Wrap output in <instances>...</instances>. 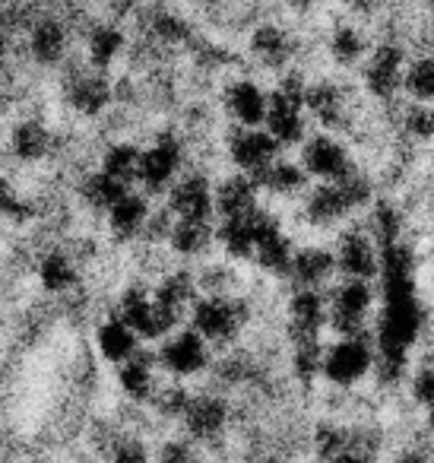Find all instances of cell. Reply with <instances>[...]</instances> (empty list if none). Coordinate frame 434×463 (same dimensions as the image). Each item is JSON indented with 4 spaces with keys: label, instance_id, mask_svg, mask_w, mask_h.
Returning a JSON list of instances; mask_svg holds the SVG:
<instances>
[{
    "label": "cell",
    "instance_id": "obj_15",
    "mask_svg": "<svg viewBox=\"0 0 434 463\" xmlns=\"http://www.w3.org/2000/svg\"><path fill=\"white\" fill-rule=\"evenodd\" d=\"M168 210L175 219H212L216 216V203H212V181L200 172L181 175L172 187H168Z\"/></svg>",
    "mask_w": 434,
    "mask_h": 463
},
{
    "label": "cell",
    "instance_id": "obj_20",
    "mask_svg": "<svg viewBox=\"0 0 434 463\" xmlns=\"http://www.w3.org/2000/svg\"><path fill=\"white\" fill-rule=\"evenodd\" d=\"M67 102L73 111H80L83 118H99L111 102H115V86L108 83L105 71H86L77 73L73 83L67 86Z\"/></svg>",
    "mask_w": 434,
    "mask_h": 463
},
{
    "label": "cell",
    "instance_id": "obj_34",
    "mask_svg": "<svg viewBox=\"0 0 434 463\" xmlns=\"http://www.w3.org/2000/svg\"><path fill=\"white\" fill-rule=\"evenodd\" d=\"M324 355H326L324 336H317V340H295L292 355H288L292 374L301 381V384H314V381H320V374H324Z\"/></svg>",
    "mask_w": 434,
    "mask_h": 463
},
{
    "label": "cell",
    "instance_id": "obj_16",
    "mask_svg": "<svg viewBox=\"0 0 434 463\" xmlns=\"http://www.w3.org/2000/svg\"><path fill=\"white\" fill-rule=\"evenodd\" d=\"M212 203H216V216L222 219H244L260 206V187L250 175L238 172L212 184Z\"/></svg>",
    "mask_w": 434,
    "mask_h": 463
},
{
    "label": "cell",
    "instance_id": "obj_40",
    "mask_svg": "<svg viewBox=\"0 0 434 463\" xmlns=\"http://www.w3.org/2000/svg\"><path fill=\"white\" fill-rule=\"evenodd\" d=\"M402 86H406L409 96L419 99V102L434 99V61H428V58L415 61V64L402 73Z\"/></svg>",
    "mask_w": 434,
    "mask_h": 463
},
{
    "label": "cell",
    "instance_id": "obj_26",
    "mask_svg": "<svg viewBox=\"0 0 434 463\" xmlns=\"http://www.w3.org/2000/svg\"><path fill=\"white\" fill-rule=\"evenodd\" d=\"M153 292L162 305H168V308L184 317L191 311V305L200 298V277L193 270H187V267H175V270L162 273V279L153 286Z\"/></svg>",
    "mask_w": 434,
    "mask_h": 463
},
{
    "label": "cell",
    "instance_id": "obj_29",
    "mask_svg": "<svg viewBox=\"0 0 434 463\" xmlns=\"http://www.w3.org/2000/svg\"><path fill=\"white\" fill-rule=\"evenodd\" d=\"M257 187L267 194H273V197H298V194H305L307 187V172L301 168V162H292V159H276L273 165L267 168L263 175H257Z\"/></svg>",
    "mask_w": 434,
    "mask_h": 463
},
{
    "label": "cell",
    "instance_id": "obj_1",
    "mask_svg": "<svg viewBox=\"0 0 434 463\" xmlns=\"http://www.w3.org/2000/svg\"><path fill=\"white\" fill-rule=\"evenodd\" d=\"M115 315L124 317L130 327L140 334V340H165L168 334L178 330L181 315L172 311L168 305H162L156 298V292L146 283H130L121 289L115 302Z\"/></svg>",
    "mask_w": 434,
    "mask_h": 463
},
{
    "label": "cell",
    "instance_id": "obj_18",
    "mask_svg": "<svg viewBox=\"0 0 434 463\" xmlns=\"http://www.w3.org/2000/svg\"><path fill=\"white\" fill-rule=\"evenodd\" d=\"M222 105H225V115L235 121V128H263L269 96L254 80H235V83L225 86Z\"/></svg>",
    "mask_w": 434,
    "mask_h": 463
},
{
    "label": "cell",
    "instance_id": "obj_47",
    "mask_svg": "<svg viewBox=\"0 0 434 463\" xmlns=\"http://www.w3.org/2000/svg\"><path fill=\"white\" fill-rule=\"evenodd\" d=\"M286 4L295 10V14H311V10L317 7L320 0H286Z\"/></svg>",
    "mask_w": 434,
    "mask_h": 463
},
{
    "label": "cell",
    "instance_id": "obj_24",
    "mask_svg": "<svg viewBox=\"0 0 434 463\" xmlns=\"http://www.w3.org/2000/svg\"><path fill=\"white\" fill-rule=\"evenodd\" d=\"M165 245L175 258L200 260L216 245V225H212V219H175Z\"/></svg>",
    "mask_w": 434,
    "mask_h": 463
},
{
    "label": "cell",
    "instance_id": "obj_30",
    "mask_svg": "<svg viewBox=\"0 0 434 463\" xmlns=\"http://www.w3.org/2000/svg\"><path fill=\"white\" fill-rule=\"evenodd\" d=\"M52 130L42 121L29 118V121H20L14 130H10V153L20 162H42L48 153H52Z\"/></svg>",
    "mask_w": 434,
    "mask_h": 463
},
{
    "label": "cell",
    "instance_id": "obj_8",
    "mask_svg": "<svg viewBox=\"0 0 434 463\" xmlns=\"http://www.w3.org/2000/svg\"><path fill=\"white\" fill-rule=\"evenodd\" d=\"M229 419H231V406L222 393H212V391H203V393H191V403L184 410V435L197 444H212L225 435L229 429Z\"/></svg>",
    "mask_w": 434,
    "mask_h": 463
},
{
    "label": "cell",
    "instance_id": "obj_7",
    "mask_svg": "<svg viewBox=\"0 0 434 463\" xmlns=\"http://www.w3.org/2000/svg\"><path fill=\"white\" fill-rule=\"evenodd\" d=\"M273 229H282L279 216L263 206H257L250 216L244 219H222L216 225V241L222 245V251L229 254L231 260H254L257 241Z\"/></svg>",
    "mask_w": 434,
    "mask_h": 463
},
{
    "label": "cell",
    "instance_id": "obj_46",
    "mask_svg": "<svg viewBox=\"0 0 434 463\" xmlns=\"http://www.w3.org/2000/svg\"><path fill=\"white\" fill-rule=\"evenodd\" d=\"M326 463H371L368 457H362V454H355V450H343V454H336L333 460H326Z\"/></svg>",
    "mask_w": 434,
    "mask_h": 463
},
{
    "label": "cell",
    "instance_id": "obj_27",
    "mask_svg": "<svg viewBox=\"0 0 434 463\" xmlns=\"http://www.w3.org/2000/svg\"><path fill=\"white\" fill-rule=\"evenodd\" d=\"M305 111H311L324 128H339L345 121V92L333 80H317L307 86L305 96Z\"/></svg>",
    "mask_w": 434,
    "mask_h": 463
},
{
    "label": "cell",
    "instance_id": "obj_5",
    "mask_svg": "<svg viewBox=\"0 0 434 463\" xmlns=\"http://www.w3.org/2000/svg\"><path fill=\"white\" fill-rule=\"evenodd\" d=\"M156 359H159L162 374L168 378H193V374H203L212 365V346L197 334L193 327L175 330L156 349Z\"/></svg>",
    "mask_w": 434,
    "mask_h": 463
},
{
    "label": "cell",
    "instance_id": "obj_42",
    "mask_svg": "<svg viewBox=\"0 0 434 463\" xmlns=\"http://www.w3.org/2000/svg\"><path fill=\"white\" fill-rule=\"evenodd\" d=\"M33 203L10 184L7 178H0V219H14V222H26L33 216Z\"/></svg>",
    "mask_w": 434,
    "mask_h": 463
},
{
    "label": "cell",
    "instance_id": "obj_37",
    "mask_svg": "<svg viewBox=\"0 0 434 463\" xmlns=\"http://www.w3.org/2000/svg\"><path fill=\"white\" fill-rule=\"evenodd\" d=\"M187 403H191V391H187L178 378H172V381H165V384L156 387L153 400H149L146 406L159 419H165V422H181V419H184Z\"/></svg>",
    "mask_w": 434,
    "mask_h": 463
},
{
    "label": "cell",
    "instance_id": "obj_38",
    "mask_svg": "<svg viewBox=\"0 0 434 463\" xmlns=\"http://www.w3.org/2000/svg\"><path fill=\"white\" fill-rule=\"evenodd\" d=\"M345 448H349V429H345V425L333 422V419H320V422L314 425L311 450H314V457H317L320 463L333 460V457L343 454Z\"/></svg>",
    "mask_w": 434,
    "mask_h": 463
},
{
    "label": "cell",
    "instance_id": "obj_9",
    "mask_svg": "<svg viewBox=\"0 0 434 463\" xmlns=\"http://www.w3.org/2000/svg\"><path fill=\"white\" fill-rule=\"evenodd\" d=\"M330 327V305L324 289H295L286 302V334L288 343L317 340Z\"/></svg>",
    "mask_w": 434,
    "mask_h": 463
},
{
    "label": "cell",
    "instance_id": "obj_32",
    "mask_svg": "<svg viewBox=\"0 0 434 463\" xmlns=\"http://www.w3.org/2000/svg\"><path fill=\"white\" fill-rule=\"evenodd\" d=\"M127 191H130L127 184H121L118 178L105 175L102 168L92 172V175H86V178L80 181V197H83V203L96 213H108Z\"/></svg>",
    "mask_w": 434,
    "mask_h": 463
},
{
    "label": "cell",
    "instance_id": "obj_23",
    "mask_svg": "<svg viewBox=\"0 0 434 463\" xmlns=\"http://www.w3.org/2000/svg\"><path fill=\"white\" fill-rule=\"evenodd\" d=\"M77 254L64 251V248H54V251L42 254L39 267V286L48 292V296H71L73 289H80V279H83V270H80Z\"/></svg>",
    "mask_w": 434,
    "mask_h": 463
},
{
    "label": "cell",
    "instance_id": "obj_39",
    "mask_svg": "<svg viewBox=\"0 0 434 463\" xmlns=\"http://www.w3.org/2000/svg\"><path fill=\"white\" fill-rule=\"evenodd\" d=\"M326 48H330V58L339 67H355L364 58V48L368 45H364V35L355 26H336Z\"/></svg>",
    "mask_w": 434,
    "mask_h": 463
},
{
    "label": "cell",
    "instance_id": "obj_44",
    "mask_svg": "<svg viewBox=\"0 0 434 463\" xmlns=\"http://www.w3.org/2000/svg\"><path fill=\"white\" fill-rule=\"evenodd\" d=\"M406 130L412 137H421V140H425V137H431L434 134V111L428 109V105H419V109H412L406 115Z\"/></svg>",
    "mask_w": 434,
    "mask_h": 463
},
{
    "label": "cell",
    "instance_id": "obj_11",
    "mask_svg": "<svg viewBox=\"0 0 434 463\" xmlns=\"http://www.w3.org/2000/svg\"><path fill=\"white\" fill-rule=\"evenodd\" d=\"M279 143L269 134L267 128H235L229 137V159L238 172L250 175H263L276 159H279Z\"/></svg>",
    "mask_w": 434,
    "mask_h": 463
},
{
    "label": "cell",
    "instance_id": "obj_21",
    "mask_svg": "<svg viewBox=\"0 0 434 463\" xmlns=\"http://www.w3.org/2000/svg\"><path fill=\"white\" fill-rule=\"evenodd\" d=\"M333 277H336L333 248H320V245L295 248L292 273H288L295 289H324V286H330Z\"/></svg>",
    "mask_w": 434,
    "mask_h": 463
},
{
    "label": "cell",
    "instance_id": "obj_22",
    "mask_svg": "<svg viewBox=\"0 0 434 463\" xmlns=\"http://www.w3.org/2000/svg\"><path fill=\"white\" fill-rule=\"evenodd\" d=\"M364 90L374 99H390L402 86V52L393 45H381L371 52L362 71Z\"/></svg>",
    "mask_w": 434,
    "mask_h": 463
},
{
    "label": "cell",
    "instance_id": "obj_12",
    "mask_svg": "<svg viewBox=\"0 0 434 463\" xmlns=\"http://www.w3.org/2000/svg\"><path fill=\"white\" fill-rule=\"evenodd\" d=\"M298 162L307 172V178H317V181H339L355 168L349 149H345L333 134L307 137V140L301 143Z\"/></svg>",
    "mask_w": 434,
    "mask_h": 463
},
{
    "label": "cell",
    "instance_id": "obj_48",
    "mask_svg": "<svg viewBox=\"0 0 434 463\" xmlns=\"http://www.w3.org/2000/svg\"><path fill=\"white\" fill-rule=\"evenodd\" d=\"M336 4H345V7H352V4H358V0H336Z\"/></svg>",
    "mask_w": 434,
    "mask_h": 463
},
{
    "label": "cell",
    "instance_id": "obj_41",
    "mask_svg": "<svg viewBox=\"0 0 434 463\" xmlns=\"http://www.w3.org/2000/svg\"><path fill=\"white\" fill-rule=\"evenodd\" d=\"M108 463H153V450L137 435H121L111 441Z\"/></svg>",
    "mask_w": 434,
    "mask_h": 463
},
{
    "label": "cell",
    "instance_id": "obj_49",
    "mask_svg": "<svg viewBox=\"0 0 434 463\" xmlns=\"http://www.w3.org/2000/svg\"><path fill=\"white\" fill-rule=\"evenodd\" d=\"M0 52H4V35H0Z\"/></svg>",
    "mask_w": 434,
    "mask_h": 463
},
{
    "label": "cell",
    "instance_id": "obj_35",
    "mask_svg": "<svg viewBox=\"0 0 434 463\" xmlns=\"http://www.w3.org/2000/svg\"><path fill=\"white\" fill-rule=\"evenodd\" d=\"M29 52H33V58L39 61V64H45V67L58 64V61L64 58V52H67L64 26H61V23H54V20L39 23V26L33 29V39H29Z\"/></svg>",
    "mask_w": 434,
    "mask_h": 463
},
{
    "label": "cell",
    "instance_id": "obj_10",
    "mask_svg": "<svg viewBox=\"0 0 434 463\" xmlns=\"http://www.w3.org/2000/svg\"><path fill=\"white\" fill-rule=\"evenodd\" d=\"M336 273L343 279H374L381 270V245L368 235V229L343 232L333 245Z\"/></svg>",
    "mask_w": 434,
    "mask_h": 463
},
{
    "label": "cell",
    "instance_id": "obj_6",
    "mask_svg": "<svg viewBox=\"0 0 434 463\" xmlns=\"http://www.w3.org/2000/svg\"><path fill=\"white\" fill-rule=\"evenodd\" d=\"M181 165H184V149L175 134H159L140 156V181L146 194H168V187L181 178Z\"/></svg>",
    "mask_w": 434,
    "mask_h": 463
},
{
    "label": "cell",
    "instance_id": "obj_3",
    "mask_svg": "<svg viewBox=\"0 0 434 463\" xmlns=\"http://www.w3.org/2000/svg\"><path fill=\"white\" fill-rule=\"evenodd\" d=\"M371 368H374V343L368 340V334L339 336V340L326 343L320 381H326L336 391H352V387L368 378Z\"/></svg>",
    "mask_w": 434,
    "mask_h": 463
},
{
    "label": "cell",
    "instance_id": "obj_14",
    "mask_svg": "<svg viewBox=\"0 0 434 463\" xmlns=\"http://www.w3.org/2000/svg\"><path fill=\"white\" fill-rule=\"evenodd\" d=\"M162 368H159V359H156L153 349H137L127 362L115 365V378H118V391L137 406H146L153 400L156 387L162 384L159 381Z\"/></svg>",
    "mask_w": 434,
    "mask_h": 463
},
{
    "label": "cell",
    "instance_id": "obj_13",
    "mask_svg": "<svg viewBox=\"0 0 434 463\" xmlns=\"http://www.w3.org/2000/svg\"><path fill=\"white\" fill-rule=\"evenodd\" d=\"M355 213L349 194L343 191L339 181H317L314 187L305 191V206H301V216L314 229H333L343 219H349Z\"/></svg>",
    "mask_w": 434,
    "mask_h": 463
},
{
    "label": "cell",
    "instance_id": "obj_43",
    "mask_svg": "<svg viewBox=\"0 0 434 463\" xmlns=\"http://www.w3.org/2000/svg\"><path fill=\"white\" fill-rule=\"evenodd\" d=\"M197 448L200 444L191 441V438H168L153 454V463H200Z\"/></svg>",
    "mask_w": 434,
    "mask_h": 463
},
{
    "label": "cell",
    "instance_id": "obj_33",
    "mask_svg": "<svg viewBox=\"0 0 434 463\" xmlns=\"http://www.w3.org/2000/svg\"><path fill=\"white\" fill-rule=\"evenodd\" d=\"M140 156H143V149L137 146V143L118 140L102 153V172L130 187L140 181Z\"/></svg>",
    "mask_w": 434,
    "mask_h": 463
},
{
    "label": "cell",
    "instance_id": "obj_36",
    "mask_svg": "<svg viewBox=\"0 0 434 463\" xmlns=\"http://www.w3.org/2000/svg\"><path fill=\"white\" fill-rule=\"evenodd\" d=\"M124 52V33L115 26H99L92 29L90 42H86V54H90V67L96 71H108Z\"/></svg>",
    "mask_w": 434,
    "mask_h": 463
},
{
    "label": "cell",
    "instance_id": "obj_17",
    "mask_svg": "<svg viewBox=\"0 0 434 463\" xmlns=\"http://www.w3.org/2000/svg\"><path fill=\"white\" fill-rule=\"evenodd\" d=\"M263 128L276 137L279 146H301L307 140V118H305V105L292 102L282 92H269V105H267V121Z\"/></svg>",
    "mask_w": 434,
    "mask_h": 463
},
{
    "label": "cell",
    "instance_id": "obj_25",
    "mask_svg": "<svg viewBox=\"0 0 434 463\" xmlns=\"http://www.w3.org/2000/svg\"><path fill=\"white\" fill-rule=\"evenodd\" d=\"M140 343H143L140 334H137L124 317H118L115 311H111V315L96 327V353L102 355L108 365H121V362H127L130 355L140 349Z\"/></svg>",
    "mask_w": 434,
    "mask_h": 463
},
{
    "label": "cell",
    "instance_id": "obj_2",
    "mask_svg": "<svg viewBox=\"0 0 434 463\" xmlns=\"http://www.w3.org/2000/svg\"><path fill=\"white\" fill-rule=\"evenodd\" d=\"M191 327L203 336L210 346H231L248 327V305L238 296H200L187 311Z\"/></svg>",
    "mask_w": 434,
    "mask_h": 463
},
{
    "label": "cell",
    "instance_id": "obj_19",
    "mask_svg": "<svg viewBox=\"0 0 434 463\" xmlns=\"http://www.w3.org/2000/svg\"><path fill=\"white\" fill-rule=\"evenodd\" d=\"M153 216V206H149L146 194H134L127 191L108 213H105V222H108V232L115 241H137L143 239V232H146V222Z\"/></svg>",
    "mask_w": 434,
    "mask_h": 463
},
{
    "label": "cell",
    "instance_id": "obj_4",
    "mask_svg": "<svg viewBox=\"0 0 434 463\" xmlns=\"http://www.w3.org/2000/svg\"><path fill=\"white\" fill-rule=\"evenodd\" d=\"M326 305H330V330H336L339 336L368 334L371 308H374L371 279H343L326 292Z\"/></svg>",
    "mask_w": 434,
    "mask_h": 463
},
{
    "label": "cell",
    "instance_id": "obj_28",
    "mask_svg": "<svg viewBox=\"0 0 434 463\" xmlns=\"http://www.w3.org/2000/svg\"><path fill=\"white\" fill-rule=\"evenodd\" d=\"M292 260H295V245L282 229L267 232L260 241H257L254 251V264L260 267L267 277L273 279H288L292 273Z\"/></svg>",
    "mask_w": 434,
    "mask_h": 463
},
{
    "label": "cell",
    "instance_id": "obj_31",
    "mask_svg": "<svg viewBox=\"0 0 434 463\" xmlns=\"http://www.w3.org/2000/svg\"><path fill=\"white\" fill-rule=\"evenodd\" d=\"M250 54H254L263 67H269V71H279V67H286L288 58H292V42H288V35L282 33L279 26L263 23V26H257L254 33H250Z\"/></svg>",
    "mask_w": 434,
    "mask_h": 463
},
{
    "label": "cell",
    "instance_id": "obj_45",
    "mask_svg": "<svg viewBox=\"0 0 434 463\" xmlns=\"http://www.w3.org/2000/svg\"><path fill=\"white\" fill-rule=\"evenodd\" d=\"M156 35H159L162 42H184L187 39V26H184V20H178V16H159V20H156Z\"/></svg>",
    "mask_w": 434,
    "mask_h": 463
}]
</instances>
